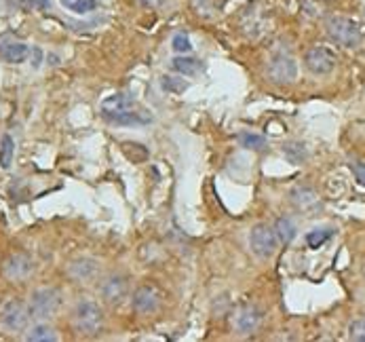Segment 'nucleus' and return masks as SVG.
I'll return each mask as SVG.
<instances>
[{"label": "nucleus", "mask_w": 365, "mask_h": 342, "mask_svg": "<svg viewBox=\"0 0 365 342\" xmlns=\"http://www.w3.org/2000/svg\"><path fill=\"white\" fill-rule=\"evenodd\" d=\"M325 32L331 43L355 49L363 41V27L357 19L346 17V15H329L325 19Z\"/></svg>", "instance_id": "nucleus-1"}, {"label": "nucleus", "mask_w": 365, "mask_h": 342, "mask_svg": "<svg viewBox=\"0 0 365 342\" xmlns=\"http://www.w3.org/2000/svg\"><path fill=\"white\" fill-rule=\"evenodd\" d=\"M62 306V294L55 288H38L32 292L30 302H27V310L30 317L38 321H47L51 317L58 315V310Z\"/></svg>", "instance_id": "nucleus-2"}, {"label": "nucleus", "mask_w": 365, "mask_h": 342, "mask_svg": "<svg viewBox=\"0 0 365 342\" xmlns=\"http://www.w3.org/2000/svg\"><path fill=\"white\" fill-rule=\"evenodd\" d=\"M74 328L82 336H97L104 328V312L97 302L80 300L74 308Z\"/></svg>", "instance_id": "nucleus-3"}, {"label": "nucleus", "mask_w": 365, "mask_h": 342, "mask_svg": "<svg viewBox=\"0 0 365 342\" xmlns=\"http://www.w3.org/2000/svg\"><path fill=\"white\" fill-rule=\"evenodd\" d=\"M30 321V310L21 300H7L0 308V330H5L7 334H21L27 328Z\"/></svg>", "instance_id": "nucleus-4"}, {"label": "nucleus", "mask_w": 365, "mask_h": 342, "mask_svg": "<svg viewBox=\"0 0 365 342\" xmlns=\"http://www.w3.org/2000/svg\"><path fill=\"white\" fill-rule=\"evenodd\" d=\"M266 76L274 84H290L298 76V64L290 53H274L270 55L268 66H266Z\"/></svg>", "instance_id": "nucleus-5"}, {"label": "nucleus", "mask_w": 365, "mask_h": 342, "mask_svg": "<svg viewBox=\"0 0 365 342\" xmlns=\"http://www.w3.org/2000/svg\"><path fill=\"white\" fill-rule=\"evenodd\" d=\"M249 247L260 258H270L279 247V237L268 224H256L249 233Z\"/></svg>", "instance_id": "nucleus-6"}, {"label": "nucleus", "mask_w": 365, "mask_h": 342, "mask_svg": "<svg viewBox=\"0 0 365 342\" xmlns=\"http://www.w3.org/2000/svg\"><path fill=\"white\" fill-rule=\"evenodd\" d=\"M335 62H338V57L329 47L317 45L311 47L304 53V66L308 68V72H313L315 76H325L331 74L335 68Z\"/></svg>", "instance_id": "nucleus-7"}, {"label": "nucleus", "mask_w": 365, "mask_h": 342, "mask_svg": "<svg viewBox=\"0 0 365 342\" xmlns=\"http://www.w3.org/2000/svg\"><path fill=\"white\" fill-rule=\"evenodd\" d=\"M158 302H161V296L154 288L150 285H142V288H137L131 296V308L139 315H150L158 308Z\"/></svg>", "instance_id": "nucleus-8"}, {"label": "nucleus", "mask_w": 365, "mask_h": 342, "mask_svg": "<svg viewBox=\"0 0 365 342\" xmlns=\"http://www.w3.org/2000/svg\"><path fill=\"white\" fill-rule=\"evenodd\" d=\"M260 321H262V312L258 306L254 304H245L241 306L237 312H235V319H233V326L239 334H251L260 328Z\"/></svg>", "instance_id": "nucleus-9"}, {"label": "nucleus", "mask_w": 365, "mask_h": 342, "mask_svg": "<svg viewBox=\"0 0 365 342\" xmlns=\"http://www.w3.org/2000/svg\"><path fill=\"white\" fill-rule=\"evenodd\" d=\"M129 283L123 275H110L102 283V298L108 304H121L127 298Z\"/></svg>", "instance_id": "nucleus-10"}, {"label": "nucleus", "mask_w": 365, "mask_h": 342, "mask_svg": "<svg viewBox=\"0 0 365 342\" xmlns=\"http://www.w3.org/2000/svg\"><path fill=\"white\" fill-rule=\"evenodd\" d=\"M34 273V262L25 253H13L5 260V275L11 281H25Z\"/></svg>", "instance_id": "nucleus-11"}, {"label": "nucleus", "mask_w": 365, "mask_h": 342, "mask_svg": "<svg viewBox=\"0 0 365 342\" xmlns=\"http://www.w3.org/2000/svg\"><path fill=\"white\" fill-rule=\"evenodd\" d=\"M129 110H135V98L129 93H112L102 100V117L106 121L117 117V114L129 112Z\"/></svg>", "instance_id": "nucleus-12"}, {"label": "nucleus", "mask_w": 365, "mask_h": 342, "mask_svg": "<svg viewBox=\"0 0 365 342\" xmlns=\"http://www.w3.org/2000/svg\"><path fill=\"white\" fill-rule=\"evenodd\" d=\"M290 196H292V203L296 205V209H300L304 214H315L321 207L319 194L311 186H296Z\"/></svg>", "instance_id": "nucleus-13"}, {"label": "nucleus", "mask_w": 365, "mask_h": 342, "mask_svg": "<svg viewBox=\"0 0 365 342\" xmlns=\"http://www.w3.org/2000/svg\"><path fill=\"white\" fill-rule=\"evenodd\" d=\"M27 55H30V49H27L25 43L15 41V38L0 41V57H3L7 64H21L27 60Z\"/></svg>", "instance_id": "nucleus-14"}, {"label": "nucleus", "mask_w": 365, "mask_h": 342, "mask_svg": "<svg viewBox=\"0 0 365 342\" xmlns=\"http://www.w3.org/2000/svg\"><path fill=\"white\" fill-rule=\"evenodd\" d=\"M68 275H70L76 283H89V281L95 279V275H97V262L91 260V258H78V260L70 262Z\"/></svg>", "instance_id": "nucleus-15"}, {"label": "nucleus", "mask_w": 365, "mask_h": 342, "mask_svg": "<svg viewBox=\"0 0 365 342\" xmlns=\"http://www.w3.org/2000/svg\"><path fill=\"white\" fill-rule=\"evenodd\" d=\"M23 338L27 342H55V340H60L55 328L49 326V323H45V321H38L32 328H27L25 334H23Z\"/></svg>", "instance_id": "nucleus-16"}, {"label": "nucleus", "mask_w": 365, "mask_h": 342, "mask_svg": "<svg viewBox=\"0 0 365 342\" xmlns=\"http://www.w3.org/2000/svg\"><path fill=\"white\" fill-rule=\"evenodd\" d=\"M172 68L182 74V76H194V74H199L203 70V62L201 60H196V57L192 55H178L172 60Z\"/></svg>", "instance_id": "nucleus-17"}, {"label": "nucleus", "mask_w": 365, "mask_h": 342, "mask_svg": "<svg viewBox=\"0 0 365 342\" xmlns=\"http://www.w3.org/2000/svg\"><path fill=\"white\" fill-rule=\"evenodd\" d=\"M272 228H274V233L279 237V243H283V245H290L296 239V235H298V226H296V222L290 216L276 218Z\"/></svg>", "instance_id": "nucleus-18"}, {"label": "nucleus", "mask_w": 365, "mask_h": 342, "mask_svg": "<svg viewBox=\"0 0 365 342\" xmlns=\"http://www.w3.org/2000/svg\"><path fill=\"white\" fill-rule=\"evenodd\" d=\"M283 157L292 165H304L308 159V148L304 141H287V144L283 146Z\"/></svg>", "instance_id": "nucleus-19"}, {"label": "nucleus", "mask_w": 365, "mask_h": 342, "mask_svg": "<svg viewBox=\"0 0 365 342\" xmlns=\"http://www.w3.org/2000/svg\"><path fill=\"white\" fill-rule=\"evenodd\" d=\"M108 123L112 125H146L150 123V117H146L144 112L139 110H129V112H123V114H117V117L108 119Z\"/></svg>", "instance_id": "nucleus-20"}, {"label": "nucleus", "mask_w": 365, "mask_h": 342, "mask_svg": "<svg viewBox=\"0 0 365 342\" xmlns=\"http://www.w3.org/2000/svg\"><path fill=\"white\" fill-rule=\"evenodd\" d=\"M239 144L247 150H256V152H262L268 148V141L264 135L260 133H251V131H243L239 133Z\"/></svg>", "instance_id": "nucleus-21"}, {"label": "nucleus", "mask_w": 365, "mask_h": 342, "mask_svg": "<svg viewBox=\"0 0 365 342\" xmlns=\"http://www.w3.org/2000/svg\"><path fill=\"white\" fill-rule=\"evenodd\" d=\"M13 157H15V141L11 135H3V139H0V167L9 169Z\"/></svg>", "instance_id": "nucleus-22"}, {"label": "nucleus", "mask_w": 365, "mask_h": 342, "mask_svg": "<svg viewBox=\"0 0 365 342\" xmlns=\"http://www.w3.org/2000/svg\"><path fill=\"white\" fill-rule=\"evenodd\" d=\"M331 237H333L331 228H315V231H311V233L306 235V243H308V247L319 249V247L325 245Z\"/></svg>", "instance_id": "nucleus-23"}, {"label": "nucleus", "mask_w": 365, "mask_h": 342, "mask_svg": "<svg viewBox=\"0 0 365 342\" xmlns=\"http://www.w3.org/2000/svg\"><path fill=\"white\" fill-rule=\"evenodd\" d=\"M62 3H64V7H68L70 11L82 15V13L93 11L95 5H97V0H62Z\"/></svg>", "instance_id": "nucleus-24"}, {"label": "nucleus", "mask_w": 365, "mask_h": 342, "mask_svg": "<svg viewBox=\"0 0 365 342\" xmlns=\"http://www.w3.org/2000/svg\"><path fill=\"white\" fill-rule=\"evenodd\" d=\"M161 87L167 91V93H182L188 84L182 80V78H178V76H163L161 78Z\"/></svg>", "instance_id": "nucleus-25"}, {"label": "nucleus", "mask_w": 365, "mask_h": 342, "mask_svg": "<svg viewBox=\"0 0 365 342\" xmlns=\"http://www.w3.org/2000/svg\"><path fill=\"white\" fill-rule=\"evenodd\" d=\"M172 49H174L178 55H186V53H190V51H192V43H190L188 34H184V32L174 34V38H172Z\"/></svg>", "instance_id": "nucleus-26"}, {"label": "nucleus", "mask_w": 365, "mask_h": 342, "mask_svg": "<svg viewBox=\"0 0 365 342\" xmlns=\"http://www.w3.org/2000/svg\"><path fill=\"white\" fill-rule=\"evenodd\" d=\"M349 338L355 342H365V315L357 317L355 321H351L349 326Z\"/></svg>", "instance_id": "nucleus-27"}, {"label": "nucleus", "mask_w": 365, "mask_h": 342, "mask_svg": "<svg viewBox=\"0 0 365 342\" xmlns=\"http://www.w3.org/2000/svg\"><path fill=\"white\" fill-rule=\"evenodd\" d=\"M349 167H351V171L355 174V178L359 180V184L365 186V163H361V161H357V159H351Z\"/></svg>", "instance_id": "nucleus-28"}, {"label": "nucleus", "mask_w": 365, "mask_h": 342, "mask_svg": "<svg viewBox=\"0 0 365 342\" xmlns=\"http://www.w3.org/2000/svg\"><path fill=\"white\" fill-rule=\"evenodd\" d=\"M30 64H32V68H40V64H43V51L38 49V47H32V51H30Z\"/></svg>", "instance_id": "nucleus-29"}, {"label": "nucleus", "mask_w": 365, "mask_h": 342, "mask_svg": "<svg viewBox=\"0 0 365 342\" xmlns=\"http://www.w3.org/2000/svg\"><path fill=\"white\" fill-rule=\"evenodd\" d=\"M137 3L142 7H146V9H156V7L163 5V0H137Z\"/></svg>", "instance_id": "nucleus-30"}]
</instances>
